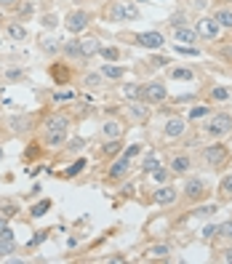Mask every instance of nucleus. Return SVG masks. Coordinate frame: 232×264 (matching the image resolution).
Returning a JSON list of instances; mask_svg holds the SVG:
<instances>
[{
  "label": "nucleus",
  "mask_w": 232,
  "mask_h": 264,
  "mask_svg": "<svg viewBox=\"0 0 232 264\" xmlns=\"http://www.w3.org/2000/svg\"><path fill=\"white\" fill-rule=\"evenodd\" d=\"M206 133L211 139H222L232 133V115L230 112H216V115H211V120H208L206 126Z\"/></svg>",
  "instance_id": "f257e3e1"
},
{
  "label": "nucleus",
  "mask_w": 232,
  "mask_h": 264,
  "mask_svg": "<svg viewBox=\"0 0 232 264\" xmlns=\"http://www.w3.org/2000/svg\"><path fill=\"white\" fill-rule=\"evenodd\" d=\"M203 158H206V163L211 168H222L230 158V150L224 147V144H208V147L203 150Z\"/></svg>",
  "instance_id": "f03ea898"
},
{
  "label": "nucleus",
  "mask_w": 232,
  "mask_h": 264,
  "mask_svg": "<svg viewBox=\"0 0 232 264\" xmlns=\"http://www.w3.org/2000/svg\"><path fill=\"white\" fill-rule=\"evenodd\" d=\"M88 24H91V14H88V11H72V14L64 19V27L70 32H75V35H77V32H83Z\"/></svg>",
  "instance_id": "7ed1b4c3"
},
{
  "label": "nucleus",
  "mask_w": 232,
  "mask_h": 264,
  "mask_svg": "<svg viewBox=\"0 0 232 264\" xmlns=\"http://www.w3.org/2000/svg\"><path fill=\"white\" fill-rule=\"evenodd\" d=\"M166 99H168V88H166V83L152 80V83H147V86H144V102H150V104H160V102H166Z\"/></svg>",
  "instance_id": "20e7f679"
},
{
  "label": "nucleus",
  "mask_w": 232,
  "mask_h": 264,
  "mask_svg": "<svg viewBox=\"0 0 232 264\" xmlns=\"http://www.w3.org/2000/svg\"><path fill=\"white\" fill-rule=\"evenodd\" d=\"M179 198V189L174 187V184H160V187L155 189V195H152V200H155L157 206H174Z\"/></svg>",
  "instance_id": "39448f33"
},
{
  "label": "nucleus",
  "mask_w": 232,
  "mask_h": 264,
  "mask_svg": "<svg viewBox=\"0 0 232 264\" xmlns=\"http://www.w3.org/2000/svg\"><path fill=\"white\" fill-rule=\"evenodd\" d=\"M197 35L206 38V40H216L219 38V30H222V24H219L216 19H197Z\"/></svg>",
  "instance_id": "423d86ee"
},
{
  "label": "nucleus",
  "mask_w": 232,
  "mask_h": 264,
  "mask_svg": "<svg viewBox=\"0 0 232 264\" xmlns=\"http://www.w3.org/2000/svg\"><path fill=\"white\" fill-rule=\"evenodd\" d=\"M136 43H139L141 48H150V51H155V48H163V46H166V38H163L160 32L152 30V32H139V35H136Z\"/></svg>",
  "instance_id": "0eeeda50"
},
{
  "label": "nucleus",
  "mask_w": 232,
  "mask_h": 264,
  "mask_svg": "<svg viewBox=\"0 0 232 264\" xmlns=\"http://www.w3.org/2000/svg\"><path fill=\"white\" fill-rule=\"evenodd\" d=\"M203 195H206V182H203L200 176L187 179V184H184V198H187V200H200Z\"/></svg>",
  "instance_id": "6e6552de"
},
{
  "label": "nucleus",
  "mask_w": 232,
  "mask_h": 264,
  "mask_svg": "<svg viewBox=\"0 0 232 264\" xmlns=\"http://www.w3.org/2000/svg\"><path fill=\"white\" fill-rule=\"evenodd\" d=\"M184 131H187V120H184V117H168L166 128H163V133H166L168 139H179Z\"/></svg>",
  "instance_id": "1a4fd4ad"
},
{
  "label": "nucleus",
  "mask_w": 232,
  "mask_h": 264,
  "mask_svg": "<svg viewBox=\"0 0 232 264\" xmlns=\"http://www.w3.org/2000/svg\"><path fill=\"white\" fill-rule=\"evenodd\" d=\"M197 30H192L190 24H184V27H176L174 30V40L176 43H182V46H195V40H197Z\"/></svg>",
  "instance_id": "9d476101"
},
{
  "label": "nucleus",
  "mask_w": 232,
  "mask_h": 264,
  "mask_svg": "<svg viewBox=\"0 0 232 264\" xmlns=\"http://www.w3.org/2000/svg\"><path fill=\"white\" fill-rule=\"evenodd\" d=\"M128 171H131V158L120 155V158L112 163V168H110V173H107V176H110V179H123Z\"/></svg>",
  "instance_id": "9b49d317"
},
{
  "label": "nucleus",
  "mask_w": 232,
  "mask_h": 264,
  "mask_svg": "<svg viewBox=\"0 0 232 264\" xmlns=\"http://www.w3.org/2000/svg\"><path fill=\"white\" fill-rule=\"evenodd\" d=\"M67 128H70V117H67V115L46 117V131H67Z\"/></svg>",
  "instance_id": "f8f14e48"
},
{
  "label": "nucleus",
  "mask_w": 232,
  "mask_h": 264,
  "mask_svg": "<svg viewBox=\"0 0 232 264\" xmlns=\"http://www.w3.org/2000/svg\"><path fill=\"white\" fill-rule=\"evenodd\" d=\"M99 38H91V35H88V38H83V40H80V51H83V61H86V59H91V56L94 54H99Z\"/></svg>",
  "instance_id": "ddd939ff"
},
{
  "label": "nucleus",
  "mask_w": 232,
  "mask_h": 264,
  "mask_svg": "<svg viewBox=\"0 0 232 264\" xmlns=\"http://www.w3.org/2000/svg\"><path fill=\"white\" fill-rule=\"evenodd\" d=\"M123 96L131 99V102H144V86H139V83H126V86H123Z\"/></svg>",
  "instance_id": "4468645a"
},
{
  "label": "nucleus",
  "mask_w": 232,
  "mask_h": 264,
  "mask_svg": "<svg viewBox=\"0 0 232 264\" xmlns=\"http://www.w3.org/2000/svg\"><path fill=\"white\" fill-rule=\"evenodd\" d=\"M168 168H171L174 173H187V171L192 168V160H190V155H176V158L171 160V166H168Z\"/></svg>",
  "instance_id": "2eb2a0df"
},
{
  "label": "nucleus",
  "mask_w": 232,
  "mask_h": 264,
  "mask_svg": "<svg viewBox=\"0 0 232 264\" xmlns=\"http://www.w3.org/2000/svg\"><path fill=\"white\" fill-rule=\"evenodd\" d=\"M101 75H104L107 80H123V77H126V70H123V67H117V64H110V61H107V64L101 67Z\"/></svg>",
  "instance_id": "dca6fc26"
},
{
  "label": "nucleus",
  "mask_w": 232,
  "mask_h": 264,
  "mask_svg": "<svg viewBox=\"0 0 232 264\" xmlns=\"http://www.w3.org/2000/svg\"><path fill=\"white\" fill-rule=\"evenodd\" d=\"M168 77H171V80H187V83H192V80H195V72H192L190 67H174V70L168 72Z\"/></svg>",
  "instance_id": "f3484780"
},
{
  "label": "nucleus",
  "mask_w": 232,
  "mask_h": 264,
  "mask_svg": "<svg viewBox=\"0 0 232 264\" xmlns=\"http://www.w3.org/2000/svg\"><path fill=\"white\" fill-rule=\"evenodd\" d=\"M40 51L43 54H48V56H56V54H59L61 51V43L59 40H56V38H43V40H40Z\"/></svg>",
  "instance_id": "a211bd4d"
},
{
  "label": "nucleus",
  "mask_w": 232,
  "mask_h": 264,
  "mask_svg": "<svg viewBox=\"0 0 232 264\" xmlns=\"http://www.w3.org/2000/svg\"><path fill=\"white\" fill-rule=\"evenodd\" d=\"M120 133H123V126L117 120L104 123V128H101V136H104V139H120Z\"/></svg>",
  "instance_id": "6ab92c4d"
},
{
  "label": "nucleus",
  "mask_w": 232,
  "mask_h": 264,
  "mask_svg": "<svg viewBox=\"0 0 232 264\" xmlns=\"http://www.w3.org/2000/svg\"><path fill=\"white\" fill-rule=\"evenodd\" d=\"M67 142V131H46V144L48 147H61Z\"/></svg>",
  "instance_id": "aec40b11"
},
{
  "label": "nucleus",
  "mask_w": 232,
  "mask_h": 264,
  "mask_svg": "<svg viewBox=\"0 0 232 264\" xmlns=\"http://www.w3.org/2000/svg\"><path fill=\"white\" fill-rule=\"evenodd\" d=\"M107 19H110V21H126V14H123V0H120V3H110V8H107Z\"/></svg>",
  "instance_id": "412c9836"
},
{
  "label": "nucleus",
  "mask_w": 232,
  "mask_h": 264,
  "mask_svg": "<svg viewBox=\"0 0 232 264\" xmlns=\"http://www.w3.org/2000/svg\"><path fill=\"white\" fill-rule=\"evenodd\" d=\"M128 112H131L134 117H139V120H150V107H147V104H141V102L128 104Z\"/></svg>",
  "instance_id": "4be33fe9"
},
{
  "label": "nucleus",
  "mask_w": 232,
  "mask_h": 264,
  "mask_svg": "<svg viewBox=\"0 0 232 264\" xmlns=\"http://www.w3.org/2000/svg\"><path fill=\"white\" fill-rule=\"evenodd\" d=\"M147 256H155V259H168V256H171V245H150V248H147Z\"/></svg>",
  "instance_id": "5701e85b"
},
{
  "label": "nucleus",
  "mask_w": 232,
  "mask_h": 264,
  "mask_svg": "<svg viewBox=\"0 0 232 264\" xmlns=\"http://www.w3.org/2000/svg\"><path fill=\"white\" fill-rule=\"evenodd\" d=\"M70 59H83V51H80V40H67L64 48H61Z\"/></svg>",
  "instance_id": "b1692460"
},
{
  "label": "nucleus",
  "mask_w": 232,
  "mask_h": 264,
  "mask_svg": "<svg viewBox=\"0 0 232 264\" xmlns=\"http://www.w3.org/2000/svg\"><path fill=\"white\" fill-rule=\"evenodd\" d=\"M213 19H216L222 27H227V30H232V8H219L216 14H213Z\"/></svg>",
  "instance_id": "393cba45"
},
{
  "label": "nucleus",
  "mask_w": 232,
  "mask_h": 264,
  "mask_svg": "<svg viewBox=\"0 0 232 264\" xmlns=\"http://www.w3.org/2000/svg\"><path fill=\"white\" fill-rule=\"evenodd\" d=\"M123 14H126V21H136L139 19V8L131 0H123Z\"/></svg>",
  "instance_id": "a878e982"
},
{
  "label": "nucleus",
  "mask_w": 232,
  "mask_h": 264,
  "mask_svg": "<svg viewBox=\"0 0 232 264\" xmlns=\"http://www.w3.org/2000/svg\"><path fill=\"white\" fill-rule=\"evenodd\" d=\"M99 56L104 61H117V59H120V51H117L115 46H101L99 48Z\"/></svg>",
  "instance_id": "bb28decb"
},
{
  "label": "nucleus",
  "mask_w": 232,
  "mask_h": 264,
  "mask_svg": "<svg viewBox=\"0 0 232 264\" xmlns=\"http://www.w3.org/2000/svg\"><path fill=\"white\" fill-rule=\"evenodd\" d=\"M8 126H11V131H27V128H30V117H24V115H21V117H11V120H8Z\"/></svg>",
  "instance_id": "cd10ccee"
},
{
  "label": "nucleus",
  "mask_w": 232,
  "mask_h": 264,
  "mask_svg": "<svg viewBox=\"0 0 232 264\" xmlns=\"http://www.w3.org/2000/svg\"><path fill=\"white\" fill-rule=\"evenodd\" d=\"M8 38H11V40H24V38H27V30H24L21 24H16V21H14V24H8Z\"/></svg>",
  "instance_id": "c85d7f7f"
},
{
  "label": "nucleus",
  "mask_w": 232,
  "mask_h": 264,
  "mask_svg": "<svg viewBox=\"0 0 232 264\" xmlns=\"http://www.w3.org/2000/svg\"><path fill=\"white\" fill-rule=\"evenodd\" d=\"M206 115H211V107L208 104H197L190 110V120H200V117H206Z\"/></svg>",
  "instance_id": "c756f323"
},
{
  "label": "nucleus",
  "mask_w": 232,
  "mask_h": 264,
  "mask_svg": "<svg viewBox=\"0 0 232 264\" xmlns=\"http://www.w3.org/2000/svg\"><path fill=\"white\" fill-rule=\"evenodd\" d=\"M86 166H88V163H86V158H83V160H75V163H72V166H70V168H67V171H64V176H67V179L77 176V173H80V171H86Z\"/></svg>",
  "instance_id": "7c9ffc66"
},
{
  "label": "nucleus",
  "mask_w": 232,
  "mask_h": 264,
  "mask_svg": "<svg viewBox=\"0 0 232 264\" xmlns=\"http://www.w3.org/2000/svg\"><path fill=\"white\" fill-rule=\"evenodd\" d=\"M219 195H222V198H227V200L232 198V173L219 182Z\"/></svg>",
  "instance_id": "2f4dec72"
},
{
  "label": "nucleus",
  "mask_w": 232,
  "mask_h": 264,
  "mask_svg": "<svg viewBox=\"0 0 232 264\" xmlns=\"http://www.w3.org/2000/svg\"><path fill=\"white\" fill-rule=\"evenodd\" d=\"M211 99H213V102H227V99H230V91H227L224 86H213V88H211Z\"/></svg>",
  "instance_id": "473e14b6"
},
{
  "label": "nucleus",
  "mask_w": 232,
  "mask_h": 264,
  "mask_svg": "<svg viewBox=\"0 0 232 264\" xmlns=\"http://www.w3.org/2000/svg\"><path fill=\"white\" fill-rule=\"evenodd\" d=\"M101 80H104V75H101V72H91V75H86V77H83V86L96 88V86H101Z\"/></svg>",
  "instance_id": "72a5a7b5"
},
{
  "label": "nucleus",
  "mask_w": 232,
  "mask_h": 264,
  "mask_svg": "<svg viewBox=\"0 0 232 264\" xmlns=\"http://www.w3.org/2000/svg\"><path fill=\"white\" fill-rule=\"evenodd\" d=\"M120 139H107V144H104V155H117L120 152Z\"/></svg>",
  "instance_id": "f704fd0d"
},
{
  "label": "nucleus",
  "mask_w": 232,
  "mask_h": 264,
  "mask_svg": "<svg viewBox=\"0 0 232 264\" xmlns=\"http://www.w3.org/2000/svg\"><path fill=\"white\" fill-rule=\"evenodd\" d=\"M48 208H51V200H40V203H35V206H32V211H30V213L38 219V216H43V213H46Z\"/></svg>",
  "instance_id": "c9c22d12"
},
{
  "label": "nucleus",
  "mask_w": 232,
  "mask_h": 264,
  "mask_svg": "<svg viewBox=\"0 0 232 264\" xmlns=\"http://www.w3.org/2000/svg\"><path fill=\"white\" fill-rule=\"evenodd\" d=\"M152 179H155L157 184H166L168 182V168H163V166H157L155 171H152Z\"/></svg>",
  "instance_id": "e433bc0d"
},
{
  "label": "nucleus",
  "mask_w": 232,
  "mask_h": 264,
  "mask_svg": "<svg viewBox=\"0 0 232 264\" xmlns=\"http://www.w3.org/2000/svg\"><path fill=\"white\" fill-rule=\"evenodd\" d=\"M219 211V203H211V206H200V208H195V216H211V213Z\"/></svg>",
  "instance_id": "4c0bfd02"
},
{
  "label": "nucleus",
  "mask_w": 232,
  "mask_h": 264,
  "mask_svg": "<svg viewBox=\"0 0 232 264\" xmlns=\"http://www.w3.org/2000/svg\"><path fill=\"white\" fill-rule=\"evenodd\" d=\"M219 235V224H206L203 227V240H213Z\"/></svg>",
  "instance_id": "58836bf2"
},
{
  "label": "nucleus",
  "mask_w": 232,
  "mask_h": 264,
  "mask_svg": "<svg viewBox=\"0 0 232 264\" xmlns=\"http://www.w3.org/2000/svg\"><path fill=\"white\" fill-rule=\"evenodd\" d=\"M168 24H171L174 30H176V27H184V24H187V16L182 14V11H176V14H174L171 19H168Z\"/></svg>",
  "instance_id": "ea45409f"
},
{
  "label": "nucleus",
  "mask_w": 232,
  "mask_h": 264,
  "mask_svg": "<svg viewBox=\"0 0 232 264\" xmlns=\"http://www.w3.org/2000/svg\"><path fill=\"white\" fill-rule=\"evenodd\" d=\"M219 238L232 240V219H230V222H224V224H219Z\"/></svg>",
  "instance_id": "a19ab883"
},
{
  "label": "nucleus",
  "mask_w": 232,
  "mask_h": 264,
  "mask_svg": "<svg viewBox=\"0 0 232 264\" xmlns=\"http://www.w3.org/2000/svg\"><path fill=\"white\" fill-rule=\"evenodd\" d=\"M14 251V238H0V256Z\"/></svg>",
  "instance_id": "79ce46f5"
},
{
  "label": "nucleus",
  "mask_w": 232,
  "mask_h": 264,
  "mask_svg": "<svg viewBox=\"0 0 232 264\" xmlns=\"http://www.w3.org/2000/svg\"><path fill=\"white\" fill-rule=\"evenodd\" d=\"M157 166H160V163H157V158L150 152V158H144V173H152Z\"/></svg>",
  "instance_id": "37998d69"
},
{
  "label": "nucleus",
  "mask_w": 232,
  "mask_h": 264,
  "mask_svg": "<svg viewBox=\"0 0 232 264\" xmlns=\"http://www.w3.org/2000/svg\"><path fill=\"white\" fill-rule=\"evenodd\" d=\"M70 99H75L72 91H56L54 94V102H70Z\"/></svg>",
  "instance_id": "c03bdc74"
},
{
  "label": "nucleus",
  "mask_w": 232,
  "mask_h": 264,
  "mask_svg": "<svg viewBox=\"0 0 232 264\" xmlns=\"http://www.w3.org/2000/svg\"><path fill=\"white\" fill-rule=\"evenodd\" d=\"M219 56H222V61L232 64V46H222V48H219Z\"/></svg>",
  "instance_id": "a18cd8bd"
},
{
  "label": "nucleus",
  "mask_w": 232,
  "mask_h": 264,
  "mask_svg": "<svg viewBox=\"0 0 232 264\" xmlns=\"http://www.w3.org/2000/svg\"><path fill=\"white\" fill-rule=\"evenodd\" d=\"M139 152H141V144H131V147H128V150H126V152H123V155H126V158H131V160H134V158H136Z\"/></svg>",
  "instance_id": "49530a36"
},
{
  "label": "nucleus",
  "mask_w": 232,
  "mask_h": 264,
  "mask_svg": "<svg viewBox=\"0 0 232 264\" xmlns=\"http://www.w3.org/2000/svg\"><path fill=\"white\" fill-rule=\"evenodd\" d=\"M152 67H168V56H152Z\"/></svg>",
  "instance_id": "de8ad7c7"
},
{
  "label": "nucleus",
  "mask_w": 232,
  "mask_h": 264,
  "mask_svg": "<svg viewBox=\"0 0 232 264\" xmlns=\"http://www.w3.org/2000/svg\"><path fill=\"white\" fill-rule=\"evenodd\" d=\"M56 24H59V21H56L54 14H46V16H43V27H48V30H51V27H56Z\"/></svg>",
  "instance_id": "09e8293b"
},
{
  "label": "nucleus",
  "mask_w": 232,
  "mask_h": 264,
  "mask_svg": "<svg viewBox=\"0 0 232 264\" xmlns=\"http://www.w3.org/2000/svg\"><path fill=\"white\" fill-rule=\"evenodd\" d=\"M179 54H190V56H197V48H195V46H182V43H179Z\"/></svg>",
  "instance_id": "8fccbe9b"
},
{
  "label": "nucleus",
  "mask_w": 232,
  "mask_h": 264,
  "mask_svg": "<svg viewBox=\"0 0 232 264\" xmlns=\"http://www.w3.org/2000/svg\"><path fill=\"white\" fill-rule=\"evenodd\" d=\"M195 99H197L195 94H184V96H179V99H176V104H187V102L192 104V102H195Z\"/></svg>",
  "instance_id": "3c124183"
},
{
  "label": "nucleus",
  "mask_w": 232,
  "mask_h": 264,
  "mask_svg": "<svg viewBox=\"0 0 232 264\" xmlns=\"http://www.w3.org/2000/svg\"><path fill=\"white\" fill-rule=\"evenodd\" d=\"M21 77H24L21 70H8V80H21Z\"/></svg>",
  "instance_id": "603ef678"
},
{
  "label": "nucleus",
  "mask_w": 232,
  "mask_h": 264,
  "mask_svg": "<svg viewBox=\"0 0 232 264\" xmlns=\"http://www.w3.org/2000/svg\"><path fill=\"white\" fill-rule=\"evenodd\" d=\"M80 147H86L83 139H72V142H70V150H80Z\"/></svg>",
  "instance_id": "864d4df0"
},
{
  "label": "nucleus",
  "mask_w": 232,
  "mask_h": 264,
  "mask_svg": "<svg viewBox=\"0 0 232 264\" xmlns=\"http://www.w3.org/2000/svg\"><path fill=\"white\" fill-rule=\"evenodd\" d=\"M43 240H46V232H38L35 238L30 240V245H38V243H43Z\"/></svg>",
  "instance_id": "5fc2aeb1"
},
{
  "label": "nucleus",
  "mask_w": 232,
  "mask_h": 264,
  "mask_svg": "<svg viewBox=\"0 0 232 264\" xmlns=\"http://www.w3.org/2000/svg\"><path fill=\"white\" fill-rule=\"evenodd\" d=\"M0 5L3 8H14V5H19V0H0Z\"/></svg>",
  "instance_id": "6e6d98bb"
},
{
  "label": "nucleus",
  "mask_w": 232,
  "mask_h": 264,
  "mask_svg": "<svg viewBox=\"0 0 232 264\" xmlns=\"http://www.w3.org/2000/svg\"><path fill=\"white\" fill-rule=\"evenodd\" d=\"M54 75L61 77V80H67V70H59V67H54Z\"/></svg>",
  "instance_id": "4d7b16f0"
},
{
  "label": "nucleus",
  "mask_w": 232,
  "mask_h": 264,
  "mask_svg": "<svg viewBox=\"0 0 232 264\" xmlns=\"http://www.w3.org/2000/svg\"><path fill=\"white\" fill-rule=\"evenodd\" d=\"M27 14H32V5H30V3L21 5V16H27Z\"/></svg>",
  "instance_id": "13d9d810"
},
{
  "label": "nucleus",
  "mask_w": 232,
  "mask_h": 264,
  "mask_svg": "<svg viewBox=\"0 0 232 264\" xmlns=\"http://www.w3.org/2000/svg\"><path fill=\"white\" fill-rule=\"evenodd\" d=\"M206 3H208V0H192V5H195V8H206Z\"/></svg>",
  "instance_id": "bf43d9fd"
},
{
  "label": "nucleus",
  "mask_w": 232,
  "mask_h": 264,
  "mask_svg": "<svg viewBox=\"0 0 232 264\" xmlns=\"http://www.w3.org/2000/svg\"><path fill=\"white\" fill-rule=\"evenodd\" d=\"M5 216H16V208H14V206H5Z\"/></svg>",
  "instance_id": "052dcab7"
},
{
  "label": "nucleus",
  "mask_w": 232,
  "mask_h": 264,
  "mask_svg": "<svg viewBox=\"0 0 232 264\" xmlns=\"http://www.w3.org/2000/svg\"><path fill=\"white\" fill-rule=\"evenodd\" d=\"M224 262H232V248H230V251H224Z\"/></svg>",
  "instance_id": "680f3d73"
},
{
  "label": "nucleus",
  "mask_w": 232,
  "mask_h": 264,
  "mask_svg": "<svg viewBox=\"0 0 232 264\" xmlns=\"http://www.w3.org/2000/svg\"><path fill=\"white\" fill-rule=\"evenodd\" d=\"M5 227H8V224H5V219H0V232H3Z\"/></svg>",
  "instance_id": "e2e57ef3"
},
{
  "label": "nucleus",
  "mask_w": 232,
  "mask_h": 264,
  "mask_svg": "<svg viewBox=\"0 0 232 264\" xmlns=\"http://www.w3.org/2000/svg\"><path fill=\"white\" fill-rule=\"evenodd\" d=\"M0 160H3V150H0Z\"/></svg>",
  "instance_id": "0e129e2a"
},
{
  "label": "nucleus",
  "mask_w": 232,
  "mask_h": 264,
  "mask_svg": "<svg viewBox=\"0 0 232 264\" xmlns=\"http://www.w3.org/2000/svg\"><path fill=\"white\" fill-rule=\"evenodd\" d=\"M216 3H224V0H216Z\"/></svg>",
  "instance_id": "69168bd1"
},
{
  "label": "nucleus",
  "mask_w": 232,
  "mask_h": 264,
  "mask_svg": "<svg viewBox=\"0 0 232 264\" xmlns=\"http://www.w3.org/2000/svg\"><path fill=\"white\" fill-rule=\"evenodd\" d=\"M230 99H232V91H230Z\"/></svg>",
  "instance_id": "338daca9"
}]
</instances>
